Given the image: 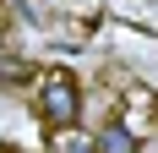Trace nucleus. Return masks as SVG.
Listing matches in <instances>:
<instances>
[{"mask_svg": "<svg viewBox=\"0 0 158 153\" xmlns=\"http://www.w3.org/2000/svg\"><path fill=\"white\" fill-rule=\"evenodd\" d=\"M93 148L98 153H142V131L131 120H104L93 131Z\"/></svg>", "mask_w": 158, "mask_h": 153, "instance_id": "f03ea898", "label": "nucleus"}, {"mask_svg": "<svg viewBox=\"0 0 158 153\" xmlns=\"http://www.w3.org/2000/svg\"><path fill=\"white\" fill-rule=\"evenodd\" d=\"M38 120L49 131H60V137L82 120V88H77V76L65 71V66H49L38 76Z\"/></svg>", "mask_w": 158, "mask_h": 153, "instance_id": "f257e3e1", "label": "nucleus"}, {"mask_svg": "<svg viewBox=\"0 0 158 153\" xmlns=\"http://www.w3.org/2000/svg\"><path fill=\"white\" fill-rule=\"evenodd\" d=\"M38 66L27 60V55H11V49H6V55H0V88H22V82H38Z\"/></svg>", "mask_w": 158, "mask_h": 153, "instance_id": "7ed1b4c3", "label": "nucleus"}, {"mask_svg": "<svg viewBox=\"0 0 158 153\" xmlns=\"http://www.w3.org/2000/svg\"><path fill=\"white\" fill-rule=\"evenodd\" d=\"M126 104H131V109H142V115H147V109H153L158 98H153V93H147V88H131V93H126Z\"/></svg>", "mask_w": 158, "mask_h": 153, "instance_id": "20e7f679", "label": "nucleus"}, {"mask_svg": "<svg viewBox=\"0 0 158 153\" xmlns=\"http://www.w3.org/2000/svg\"><path fill=\"white\" fill-rule=\"evenodd\" d=\"M0 44H6V22H0ZM0 55H6V49H0Z\"/></svg>", "mask_w": 158, "mask_h": 153, "instance_id": "39448f33", "label": "nucleus"}]
</instances>
